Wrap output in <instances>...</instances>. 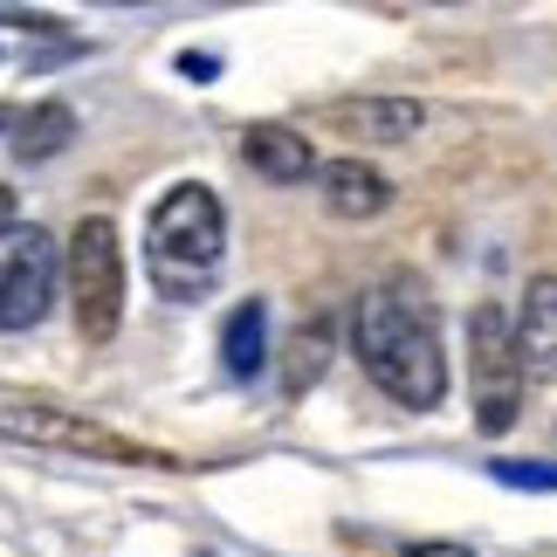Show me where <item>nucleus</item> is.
Listing matches in <instances>:
<instances>
[{"mask_svg":"<svg viewBox=\"0 0 557 557\" xmlns=\"http://www.w3.org/2000/svg\"><path fill=\"white\" fill-rule=\"evenodd\" d=\"M351 358L366 366V379L385 399L413 406V413H434V406L447 399V351H441L434 304H426V289H413L406 275H393V283L358 296Z\"/></svg>","mask_w":557,"mask_h":557,"instance_id":"f257e3e1","label":"nucleus"},{"mask_svg":"<svg viewBox=\"0 0 557 557\" xmlns=\"http://www.w3.org/2000/svg\"><path fill=\"white\" fill-rule=\"evenodd\" d=\"M227 262V207L221 193L200 180H180L145 221V269H152L159 296L173 304H200L213 289V275Z\"/></svg>","mask_w":557,"mask_h":557,"instance_id":"f03ea898","label":"nucleus"},{"mask_svg":"<svg viewBox=\"0 0 557 557\" xmlns=\"http://www.w3.org/2000/svg\"><path fill=\"white\" fill-rule=\"evenodd\" d=\"M0 441L49 447V455H76V461H111V468H180L159 447L117 434V426L76 413V406H49V399H0Z\"/></svg>","mask_w":557,"mask_h":557,"instance_id":"7ed1b4c3","label":"nucleus"},{"mask_svg":"<svg viewBox=\"0 0 557 557\" xmlns=\"http://www.w3.org/2000/svg\"><path fill=\"white\" fill-rule=\"evenodd\" d=\"M62 275H70V310H76L83 345H111L124 331V242L103 213H83L70 227Z\"/></svg>","mask_w":557,"mask_h":557,"instance_id":"20e7f679","label":"nucleus"},{"mask_svg":"<svg viewBox=\"0 0 557 557\" xmlns=\"http://www.w3.org/2000/svg\"><path fill=\"white\" fill-rule=\"evenodd\" d=\"M523 358H517V331H509L503 304H475L468 310V406H475L482 434H509L523 420Z\"/></svg>","mask_w":557,"mask_h":557,"instance_id":"39448f33","label":"nucleus"},{"mask_svg":"<svg viewBox=\"0 0 557 557\" xmlns=\"http://www.w3.org/2000/svg\"><path fill=\"white\" fill-rule=\"evenodd\" d=\"M55 234L35 221H0V331H35L55 304Z\"/></svg>","mask_w":557,"mask_h":557,"instance_id":"423d86ee","label":"nucleus"},{"mask_svg":"<svg viewBox=\"0 0 557 557\" xmlns=\"http://www.w3.org/2000/svg\"><path fill=\"white\" fill-rule=\"evenodd\" d=\"M317 124L337 138H358V145H406L413 132H426V103H413V97H331V103H317Z\"/></svg>","mask_w":557,"mask_h":557,"instance_id":"0eeeda50","label":"nucleus"},{"mask_svg":"<svg viewBox=\"0 0 557 557\" xmlns=\"http://www.w3.org/2000/svg\"><path fill=\"white\" fill-rule=\"evenodd\" d=\"M509 331H517L523 379H557V275H530L523 310L509 317Z\"/></svg>","mask_w":557,"mask_h":557,"instance_id":"6e6552de","label":"nucleus"},{"mask_svg":"<svg viewBox=\"0 0 557 557\" xmlns=\"http://www.w3.org/2000/svg\"><path fill=\"white\" fill-rule=\"evenodd\" d=\"M317 180H324L317 193H324V207L337 221H379L393 207V180L366 159H331V165H317Z\"/></svg>","mask_w":557,"mask_h":557,"instance_id":"1a4fd4ad","label":"nucleus"},{"mask_svg":"<svg viewBox=\"0 0 557 557\" xmlns=\"http://www.w3.org/2000/svg\"><path fill=\"white\" fill-rule=\"evenodd\" d=\"M242 159H248L269 186H304V180H317L310 138L289 132V124H248V132H242Z\"/></svg>","mask_w":557,"mask_h":557,"instance_id":"9d476101","label":"nucleus"},{"mask_svg":"<svg viewBox=\"0 0 557 557\" xmlns=\"http://www.w3.org/2000/svg\"><path fill=\"white\" fill-rule=\"evenodd\" d=\"M221 366H227V379H242V385L269 366V304H262V296H248V304L227 310V324H221Z\"/></svg>","mask_w":557,"mask_h":557,"instance_id":"9b49d317","label":"nucleus"},{"mask_svg":"<svg viewBox=\"0 0 557 557\" xmlns=\"http://www.w3.org/2000/svg\"><path fill=\"white\" fill-rule=\"evenodd\" d=\"M70 138H76V111H70V103H55V97L14 117V159H21V165H41V159H55Z\"/></svg>","mask_w":557,"mask_h":557,"instance_id":"f8f14e48","label":"nucleus"},{"mask_svg":"<svg viewBox=\"0 0 557 557\" xmlns=\"http://www.w3.org/2000/svg\"><path fill=\"white\" fill-rule=\"evenodd\" d=\"M324 366H331V324H324V317H310V324H296V337H289V372H283V393L296 399L304 385L324 379Z\"/></svg>","mask_w":557,"mask_h":557,"instance_id":"ddd939ff","label":"nucleus"},{"mask_svg":"<svg viewBox=\"0 0 557 557\" xmlns=\"http://www.w3.org/2000/svg\"><path fill=\"white\" fill-rule=\"evenodd\" d=\"M488 475L509 488H557V461H488Z\"/></svg>","mask_w":557,"mask_h":557,"instance_id":"4468645a","label":"nucleus"},{"mask_svg":"<svg viewBox=\"0 0 557 557\" xmlns=\"http://www.w3.org/2000/svg\"><path fill=\"white\" fill-rule=\"evenodd\" d=\"M180 70H186L193 83H213V70H221V55H193V49H186V55H180Z\"/></svg>","mask_w":557,"mask_h":557,"instance_id":"2eb2a0df","label":"nucleus"},{"mask_svg":"<svg viewBox=\"0 0 557 557\" xmlns=\"http://www.w3.org/2000/svg\"><path fill=\"white\" fill-rule=\"evenodd\" d=\"M406 557H475L468 544H406Z\"/></svg>","mask_w":557,"mask_h":557,"instance_id":"dca6fc26","label":"nucleus"},{"mask_svg":"<svg viewBox=\"0 0 557 557\" xmlns=\"http://www.w3.org/2000/svg\"><path fill=\"white\" fill-rule=\"evenodd\" d=\"M0 132H14V111H8V103H0Z\"/></svg>","mask_w":557,"mask_h":557,"instance_id":"f3484780","label":"nucleus"}]
</instances>
